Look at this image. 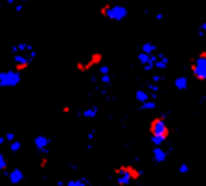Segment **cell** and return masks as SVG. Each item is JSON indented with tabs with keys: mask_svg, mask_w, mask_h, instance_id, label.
I'll return each mask as SVG.
<instances>
[{
	"mask_svg": "<svg viewBox=\"0 0 206 186\" xmlns=\"http://www.w3.org/2000/svg\"><path fill=\"white\" fill-rule=\"evenodd\" d=\"M6 3L7 4H16V1H15V0H8Z\"/></svg>",
	"mask_w": 206,
	"mask_h": 186,
	"instance_id": "36",
	"label": "cell"
},
{
	"mask_svg": "<svg viewBox=\"0 0 206 186\" xmlns=\"http://www.w3.org/2000/svg\"><path fill=\"white\" fill-rule=\"evenodd\" d=\"M174 85H175V87L178 90L184 91V90L188 89V87H189V81H188V79H187V77L179 76L178 78L175 79V81H174Z\"/></svg>",
	"mask_w": 206,
	"mask_h": 186,
	"instance_id": "10",
	"label": "cell"
},
{
	"mask_svg": "<svg viewBox=\"0 0 206 186\" xmlns=\"http://www.w3.org/2000/svg\"><path fill=\"white\" fill-rule=\"evenodd\" d=\"M168 64H169V59L166 56H165L164 58L159 59V60L156 62L155 67L157 68V69H159V70H165L167 68Z\"/></svg>",
	"mask_w": 206,
	"mask_h": 186,
	"instance_id": "14",
	"label": "cell"
},
{
	"mask_svg": "<svg viewBox=\"0 0 206 186\" xmlns=\"http://www.w3.org/2000/svg\"><path fill=\"white\" fill-rule=\"evenodd\" d=\"M87 139H88L89 141L93 140V139H94V134H93V133H89V134H88V137H87Z\"/></svg>",
	"mask_w": 206,
	"mask_h": 186,
	"instance_id": "34",
	"label": "cell"
},
{
	"mask_svg": "<svg viewBox=\"0 0 206 186\" xmlns=\"http://www.w3.org/2000/svg\"><path fill=\"white\" fill-rule=\"evenodd\" d=\"M6 140H5V137L4 136H0V146H3L4 144H5Z\"/></svg>",
	"mask_w": 206,
	"mask_h": 186,
	"instance_id": "31",
	"label": "cell"
},
{
	"mask_svg": "<svg viewBox=\"0 0 206 186\" xmlns=\"http://www.w3.org/2000/svg\"><path fill=\"white\" fill-rule=\"evenodd\" d=\"M201 29V30L204 31V33L206 34V21L203 22V24H201V26H200V29Z\"/></svg>",
	"mask_w": 206,
	"mask_h": 186,
	"instance_id": "32",
	"label": "cell"
},
{
	"mask_svg": "<svg viewBox=\"0 0 206 186\" xmlns=\"http://www.w3.org/2000/svg\"><path fill=\"white\" fill-rule=\"evenodd\" d=\"M150 58H151L150 55H146V54H144V53H140L139 55H137V61L140 62V65L145 66L150 64Z\"/></svg>",
	"mask_w": 206,
	"mask_h": 186,
	"instance_id": "16",
	"label": "cell"
},
{
	"mask_svg": "<svg viewBox=\"0 0 206 186\" xmlns=\"http://www.w3.org/2000/svg\"><path fill=\"white\" fill-rule=\"evenodd\" d=\"M153 158L156 163L161 164L167 160V153L161 147H155L153 149Z\"/></svg>",
	"mask_w": 206,
	"mask_h": 186,
	"instance_id": "9",
	"label": "cell"
},
{
	"mask_svg": "<svg viewBox=\"0 0 206 186\" xmlns=\"http://www.w3.org/2000/svg\"><path fill=\"white\" fill-rule=\"evenodd\" d=\"M87 186H94V185H87Z\"/></svg>",
	"mask_w": 206,
	"mask_h": 186,
	"instance_id": "38",
	"label": "cell"
},
{
	"mask_svg": "<svg viewBox=\"0 0 206 186\" xmlns=\"http://www.w3.org/2000/svg\"><path fill=\"white\" fill-rule=\"evenodd\" d=\"M98 113V108L97 107H88L83 110L82 115L86 119H94Z\"/></svg>",
	"mask_w": 206,
	"mask_h": 186,
	"instance_id": "13",
	"label": "cell"
},
{
	"mask_svg": "<svg viewBox=\"0 0 206 186\" xmlns=\"http://www.w3.org/2000/svg\"><path fill=\"white\" fill-rule=\"evenodd\" d=\"M157 51V46L152 42H145L141 45V53L146 54V55H154Z\"/></svg>",
	"mask_w": 206,
	"mask_h": 186,
	"instance_id": "11",
	"label": "cell"
},
{
	"mask_svg": "<svg viewBox=\"0 0 206 186\" xmlns=\"http://www.w3.org/2000/svg\"><path fill=\"white\" fill-rule=\"evenodd\" d=\"M86 180L84 178H78V179H72L68 181L67 186H87Z\"/></svg>",
	"mask_w": 206,
	"mask_h": 186,
	"instance_id": "15",
	"label": "cell"
},
{
	"mask_svg": "<svg viewBox=\"0 0 206 186\" xmlns=\"http://www.w3.org/2000/svg\"><path fill=\"white\" fill-rule=\"evenodd\" d=\"M4 137H5L6 142H8L9 144L12 143L13 141H15V134L12 133V131H8V133L5 134V136H4Z\"/></svg>",
	"mask_w": 206,
	"mask_h": 186,
	"instance_id": "21",
	"label": "cell"
},
{
	"mask_svg": "<svg viewBox=\"0 0 206 186\" xmlns=\"http://www.w3.org/2000/svg\"><path fill=\"white\" fill-rule=\"evenodd\" d=\"M189 171H190V167H189L188 164H186V163H183V164H181L179 166V168H178V172H179V173L182 174V175L187 174Z\"/></svg>",
	"mask_w": 206,
	"mask_h": 186,
	"instance_id": "20",
	"label": "cell"
},
{
	"mask_svg": "<svg viewBox=\"0 0 206 186\" xmlns=\"http://www.w3.org/2000/svg\"><path fill=\"white\" fill-rule=\"evenodd\" d=\"M21 76L15 70L0 71V88H13L20 83Z\"/></svg>",
	"mask_w": 206,
	"mask_h": 186,
	"instance_id": "5",
	"label": "cell"
},
{
	"mask_svg": "<svg viewBox=\"0 0 206 186\" xmlns=\"http://www.w3.org/2000/svg\"><path fill=\"white\" fill-rule=\"evenodd\" d=\"M164 17H165V15L163 14V13H160V12L155 13V15H154V19L159 22H162L164 20Z\"/></svg>",
	"mask_w": 206,
	"mask_h": 186,
	"instance_id": "26",
	"label": "cell"
},
{
	"mask_svg": "<svg viewBox=\"0 0 206 186\" xmlns=\"http://www.w3.org/2000/svg\"><path fill=\"white\" fill-rule=\"evenodd\" d=\"M8 180L13 185H17L21 183L24 179V173L18 168H14L8 173Z\"/></svg>",
	"mask_w": 206,
	"mask_h": 186,
	"instance_id": "8",
	"label": "cell"
},
{
	"mask_svg": "<svg viewBox=\"0 0 206 186\" xmlns=\"http://www.w3.org/2000/svg\"><path fill=\"white\" fill-rule=\"evenodd\" d=\"M148 87H149V89L151 90V91H152V93H158V91L160 90V87L156 84H149Z\"/></svg>",
	"mask_w": 206,
	"mask_h": 186,
	"instance_id": "24",
	"label": "cell"
},
{
	"mask_svg": "<svg viewBox=\"0 0 206 186\" xmlns=\"http://www.w3.org/2000/svg\"><path fill=\"white\" fill-rule=\"evenodd\" d=\"M33 60H30L29 56L24 54H17L13 57V65H14V70L16 72L24 71L29 68Z\"/></svg>",
	"mask_w": 206,
	"mask_h": 186,
	"instance_id": "6",
	"label": "cell"
},
{
	"mask_svg": "<svg viewBox=\"0 0 206 186\" xmlns=\"http://www.w3.org/2000/svg\"><path fill=\"white\" fill-rule=\"evenodd\" d=\"M118 186H129L131 181H136L143 175V171L131 165H121L114 169Z\"/></svg>",
	"mask_w": 206,
	"mask_h": 186,
	"instance_id": "1",
	"label": "cell"
},
{
	"mask_svg": "<svg viewBox=\"0 0 206 186\" xmlns=\"http://www.w3.org/2000/svg\"><path fill=\"white\" fill-rule=\"evenodd\" d=\"M135 97L136 99V101H139L140 104H143L150 100V93L144 89H139V90H136Z\"/></svg>",
	"mask_w": 206,
	"mask_h": 186,
	"instance_id": "12",
	"label": "cell"
},
{
	"mask_svg": "<svg viewBox=\"0 0 206 186\" xmlns=\"http://www.w3.org/2000/svg\"><path fill=\"white\" fill-rule=\"evenodd\" d=\"M8 167L7 158L5 157L3 153L0 152V172H5V170Z\"/></svg>",
	"mask_w": 206,
	"mask_h": 186,
	"instance_id": "18",
	"label": "cell"
},
{
	"mask_svg": "<svg viewBox=\"0 0 206 186\" xmlns=\"http://www.w3.org/2000/svg\"><path fill=\"white\" fill-rule=\"evenodd\" d=\"M191 72L196 80L206 81V51H202L191 64Z\"/></svg>",
	"mask_w": 206,
	"mask_h": 186,
	"instance_id": "4",
	"label": "cell"
},
{
	"mask_svg": "<svg viewBox=\"0 0 206 186\" xmlns=\"http://www.w3.org/2000/svg\"><path fill=\"white\" fill-rule=\"evenodd\" d=\"M99 72H100V73H101L102 75H108V74H109V68H108V66H106V65L101 66V67H100Z\"/></svg>",
	"mask_w": 206,
	"mask_h": 186,
	"instance_id": "25",
	"label": "cell"
},
{
	"mask_svg": "<svg viewBox=\"0 0 206 186\" xmlns=\"http://www.w3.org/2000/svg\"><path fill=\"white\" fill-rule=\"evenodd\" d=\"M22 10H24V5H22V4H15L14 5L15 13H20Z\"/></svg>",
	"mask_w": 206,
	"mask_h": 186,
	"instance_id": "28",
	"label": "cell"
},
{
	"mask_svg": "<svg viewBox=\"0 0 206 186\" xmlns=\"http://www.w3.org/2000/svg\"><path fill=\"white\" fill-rule=\"evenodd\" d=\"M10 52H11V54H13V55H17V54H19V52H18V49H17V46L16 45H13V46L11 47V49H10Z\"/></svg>",
	"mask_w": 206,
	"mask_h": 186,
	"instance_id": "29",
	"label": "cell"
},
{
	"mask_svg": "<svg viewBox=\"0 0 206 186\" xmlns=\"http://www.w3.org/2000/svg\"><path fill=\"white\" fill-rule=\"evenodd\" d=\"M51 144V139L45 135H38L34 138V146L40 152H48V147Z\"/></svg>",
	"mask_w": 206,
	"mask_h": 186,
	"instance_id": "7",
	"label": "cell"
},
{
	"mask_svg": "<svg viewBox=\"0 0 206 186\" xmlns=\"http://www.w3.org/2000/svg\"><path fill=\"white\" fill-rule=\"evenodd\" d=\"M198 35H199L200 38H204V37H205V33H204V31L201 30V29H199V30H198Z\"/></svg>",
	"mask_w": 206,
	"mask_h": 186,
	"instance_id": "33",
	"label": "cell"
},
{
	"mask_svg": "<svg viewBox=\"0 0 206 186\" xmlns=\"http://www.w3.org/2000/svg\"><path fill=\"white\" fill-rule=\"evenodd\" d=\"M111 80H112V78L109 74L108 75H102V77H101V82L104 84H109L111 82Z\"/></svg>",
	"mask_w": 206,
	"mask_h": 186,
	"instance_id": "23",
	"label": "cell"
},
{
	"mask_svg": "<svg viewBox=\"0 0 206 186\" xmlns=\"http://www.w3.org/2000/svg\"><path fill=\"white\" fill-rule=\"evenodd\" d=\"M143 67H144V71L149 72V71H151V70H153V68H154L155 66H154V65H151V64H148V65L143 66Z\"/></svg>",
	"mask_w": 206,
	"mask_h": 186,
	"instance_id": "30",
	"label": "cell"
},
{
	"mask_svg": "<svg viewBox=\"0 0 206 186\" xmlns=\"http://www.w3.org/2000/svg\"><path fill=\"white\" fill-rule=\"evenodd\" d=\"M157 107V103H156L154 100H149L145 103H143L140 105V109L143 110H153Z\"/></svg>",
	"mask_w": 206,
	"mask_h": 186,
	"instance_id": "17",
	"label": "cell"
},
{
	"mask_svg": "<svg viewBox=\"0 0 206 186\" xmlns=\"http://www.w3.org/2000/svg\"><path fill=\"white\" fill-rule=\"evenodd\" d=\"M150 97L152 98V99H156V98L158 97V93H151Z\"/></svg>",
	"mask_w": 206,
	"mask_h": 186,
	"instance_id": "35",
	"label": "cell"
},
{
	"mask_svg": "<svg viewBox=\"0 0 206 186\" xmlns=\"http://www.w3.org/2000/svg\"><path fill=\"white\" fill-rule=\"evenodd\" d=\"M162 80H164V77H163V76L154 75V76L152 77V81H153L154 83H158V82H160V81H162Z\"/></svg>",
	"mask_w": 206,
	"mask_h": 186,
	"instance_id": "27",
	"label": "cell"
},
{
	"mask_svg": "<svg viewBox=\"0 0 206 186\" xmlns=\"http://www.w3.org/2000/svg\"><path fill=\"white\" fill-rule=\"evenodd\" d=\"M21 149V143L20 141H13L12 143L9 144V151L12 152V153H17L18 151H20Z\"/></svg>",
	"mask_w": 206,
	"mask_h": 186,
	"instance_id": "19",
	"label": "cell"
},
{
	"mask_svg": "<svg viewBox=\"0 0 206 186\" xmlns=\"http://www.w3.org/2000/svg\"><path fill=\"white\" fill-rule=\"evenodd\" d=\"M100 14L102 16L106 17V19L120 22L123 19H125V17L129 15V9L121 4H105L104 6L100 8Z\"/></svg>",
	"mask_w": 206,
	"mask_h": 186,
	"instance_id": "2",
	"label": "cell"
},
{
	"mask_svg": "<svg viewBox=\"0 0 206 186\" xmlns=\"http://www.w3.org/2000/svg\"><path fill=\"white\" fill-rule=\"evenodd\" d=\"M57 185H58V186H63V185H64V182H63V181H61V180H59Z\"/></svg>",
	"mask_w": 206,
	"mask_h": 186,
	"instance_id": "37",
	"label": "cell"
},
{
	"mask_svg": "<svg viewBox=\"0 0 206 186\" xmlns=\"http://www.w3.org/2000/svg\"><path fill=\"white\" fill-rule=\"evenodd\" d=\"M150 133L151 137L160 138L163 141H166L170 136V130L166 124L164 116H157L151 121L150 124Z\"/></svg>",
	"mask_w": 206,
	"mask_h": 186,
	"instance_id": "3",
	"label": "cell"
},
{
	"mask_svg": "<svg viewBox=\"0 0 206 186\" xmlns=\"http://www.w3.org/2000/svg\"><path fill=\"white\" fill-rule=\"evenodd\" d=\"M151 141H152V143L155 145V147H161V145H163L165 142V141H163L162 139L155 138V137H151Z\"/></svg>",
	"mask_w": 206,
	"mask_h": 186,
	"instance_id": "22",
	"label": "cell"
}]
</instances>
